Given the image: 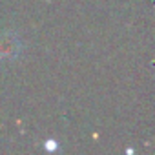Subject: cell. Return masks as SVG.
<instances>
[{
    "label": "cell",
    "mask_w": 155,
    "mask_h": 155,
    "mask_svg": "<svg viewBox=\"0 0 155 155\" xmlns=\"http://www.w3.org/2000/svg\"><path fill=\"white\" fill-rule=\"evenodd\" d=\"M48 151H55L57 148H58V144H57V140H53V139H49V140H46V146H44Z\"/></svg>",
    "instance_id": "2"
},
{
    "label": "cell",
    "mask_w": 155,
    "mask_h": 155,
    "mask_svg": "<svg viewBox=\"0 0 155 155\" xmlns=\"http://www.w3.org/2000/svg\"><path fill=\"white\" fill-rule=\"evenodd\" d=\"M20 49H22V42L15 33L11 31L0 33V60H11L18 57Z\"/></svg>",
    "instance_id": "1"
}]
</instances>
